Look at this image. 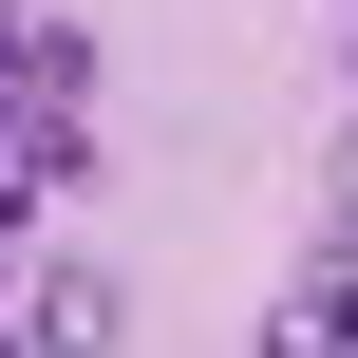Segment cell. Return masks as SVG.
I'll return each mask as SVG.
<instances>
[{"label": "cell", "instance_id": "1", "mask_svg": "<svg viewBox=\"0 0 358 358\" xmlns=\"http://www.w3.org/2000/svg\"><path fill=\"white\" fill-rule=\"evenodd\" d=\"M264 358H358V245H321V264L264 302Z\"/></svg>", "mask_w": 358, "mask_h": 358}, {"label": "cell", "instance_id": "2", "mask_svg": "<svg viewBox=\"0 0 358 358\" xmlns=\"http://www.w3.org/2000/svg\"><path fill=\"white\" fill-rule=\"evenodd\" d=\"M19 358H113V283L94 264H38L19 283Z\"/></svg>", "mask_w": 358, "mask_h": 358}, {"label": "cell", "instance_id": "3", "mask_svg": "<svg viewBox=\"0 0 358 358\" xmlns=\"http://www.w3.org/2000/svg\"><path fill=\"white\" fill-rule=\"evenodd\" d=\"M340 245H358V132H340Z\"/></svg>", "mask_w": 358, "mask_h": 358}, {"label": "cell", "instance_id": "4", "mask_svg": "<svg viewBox=\"0 0 358 358\" xmlns=\"http://www.w3.org/2000/svg\"><path fill=\"white\" fill-rule=\"evenodd\" d=\"M340 38H358V0H340Z\"/></svg>", "mask_w": 358, "mask_h": 358}]
</instances>
